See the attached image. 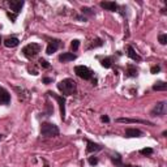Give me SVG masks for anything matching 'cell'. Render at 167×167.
<instances>
[{"label": "cell", "instance_id": "6da1fadb", "mask_svg": "<svg viewBox=\"0 0 167 167\" xmlns=\"http://www.w3.org/2000/svg\"><path fill=\"white\" fill-rule=\"evenodd\" d=\"M57 89L65 97H69V96H73L77 90V85H76V81L72 78H65V80H61V81L57 84Z\"/></svg>", "mask_w": 167, "mask_h": 167}, {"label": "cell", "instance_id": "7a4b0ae2", "mask_svg": "<svg viewBox=\"0 0 167 167\" xmlns=\"http://www.w3.org/2000/svg\"><path fill=\"white\" fill-rule=\"evenodd\" d=\"M41 135L43 137H56L59 136V128L52 123H42L41 125Z\"/></svg>", "mask_w": 167, "mask_h": 167}, {"label": "cell", "instance_id": "3957f363", "mask_svg": "<svg viewBox=\"0 0 167 167\" xmlns=\"http://www.w3.org/2000/svg\"><path fill=\"white\" fill-rule=\"evenodd\" d=\"M22 52L27 59H34L41 52V45L39 43H29L22 48Z\"/></svg>", "mask_w": 167, "mask_h": 167}, {"label": "cell", "instance_id": "277c9868", "mask_svg": "<svg viewBox=\"0 0 167 167\" xmlns=\"http://www.w3.org/2000/svg\"><path fill=\"white\" fill-rule=\"evenodd\" d=\"M75 73L82 80H93V76H94V72L90 71L88 67H85V65L75 67Z\"/></svg>", "mask_w": 167, "mask_h": 167}, {"label": "cell", "instance_id": "5b68a950", "mask_svg": "<svg viewBox=\"0 0 167 167\" xmlns=\"http://www.w3.org/2000/svg\"><path fill=\"white\" fill-rule=\"evenodd\" d=\"M47 94L51 98L56 99L57 103H59V107H60V115H61V120H65V98L63 96H57L54 91H47Z\"/></svg>", "mask_w": 167, "mask_h": 167}, {"label": "cell", "instance_id": "8992f818", "mask_svg": "<svg viewBox=\"0 0 167 167\" xmlns=\"http://www.w3.org/2000/svg\"><path fill=\"white\" fill-rule=\"evenodd\" d=\"M165 114H166V102H165V101H162V102H158L153 107V110L150 111L151 116H165Z\"/></svg>", "mask_w": 167, "mask_h": 167}, {"label": "cell", "instance_id": "52a82bcc", "mask_svg": "<svg viewBox=\"0 0 167 167\" xmlns=\"http://www.w3.org/2000/svg\"><path fill=\"white\" fill-rule=\"evenodd\" d=\"M24 4H25L24 0H9V2H8L9 8L14 12V14H16V16L21 12V9H22Z\"/></svg>", "mask_w": 167, "mask_h": 167}, {"label": "cell", "instance_id": "ba28073f", "mask_svg": "<svg viewBox=\"0 0 167 167\" xmlns=\"http://www.w3.org/2000/svg\"><path fill=\"white\" fill-rule=\"evenodd\" d=\"M60 47V41L59 39H52V41H50L48 42V46L46 48V52L48 55H52L54 52L57 51V48Z\"/></svg>", "mask_w": 167, "mask_h": 167}, {"label": "cell", "instance_id": "9c48e42d", "mask_svg": "<svg viewBox=\"0 0 167 167\" xmlns=\"http://www.w3.org/2000/svg\"><path fill=\"white\" fill-rule=\"evenodd\" d=\"M11 102V94L9 91L0 86V105H8Z\"/></svg>", "mask_w": 167, "mask_h": 167}, {"label": "cell", "instance_id": "30bf717a", "mask_svg": "<svg viewBox=\"0 0 167 167\" xmlns=\"http://www.w3.org/2000/svg\"><path fill=\"white\" fill-rule=\"evenodd\" d=\"M142 136H144V133L140 129H136V128L125 129V137H128V139H130V137H142Z\"/></svg>", "mask_w": 167, "mask_h": 167}, {"label": "cell", "instance_id": "8fae6325", "mask_svg": "<svg viewBox=\"0 0 167 167\" xmlns=\"http://www.w3.org/2000/svg\"><path fill=\"white\" fill-rule=\"evenodd\" d=\"M119 123H141V124H146V125H154L151 121H148V120H140V119H127V118H120L118 119Z\"/></svg>", "mask_w": 167, "mask_h": 167}, {"label": "cell", "instance_id": "7c38bea8", "mask_svg": "<svg viewBox=\"0 0 167 167\" xmlns=\"http://www.w3.org/2000/svg\"><path fill=\"white\" fill-rule=\"evenodd\" d=\"M88 146H86V153H97V151L102 150V146L98 144H94L93 141H88Z\"/></svg>", "mask_w": 167, "mask_h": 167}, {"label": "cell", "instance_id": "4fadbf2b", "mask_svg": "<svg viewBox=\"0 0 167 167\" xmlns=\"http://www.w3.org/2000/svg\"><path fill=\"white\" fill-rule=\"evenodd\" d=\"M102 8L107 9V11H111V12H115L116 9H118V4H116L115 2H102L99 4Z\"/></svg>", "mask_w": 167, "mask_h": 167}, {"label": "cell", "instance_id": "5bb4252c", "mask_svg": "<svg viewBox=\"0 0 167 167\" xmlns=\"http://www.w3.org/2000/svg\"><path fill=\"white\" fill-rule=\"evenodd\" d=\"M76 55L75 54H72V52H64L59 56V60L61 63H68V61H72V60H75L76 59Z\"/></svg>", "mask_w": 167, "mask_h": 167}, {"label": "cell", "instance_id": "9a60e30c", "mask_svg": "<svg viewBox=\"0 0 167 167\" xmlns=\"http://www.w3.org/2000/svg\"><path fill=\"white\" fill-rule=\"evenodd\" d=\"M18 43H20L18 38L12 37V38H7V39L4 41V46H5V47H8V48H13V47L18 46Z\"/></svg>", "mask_w": 167, "mask_h": 167}, {"label": "cell", "instance_id": "2e32d148", "mask_svg": "<svg viewBox=\"0 0 167 167\" xmlns=\"http://www.w3.org/2000/svg\"><path fill=\"white\" fill-rule=\"evenodd\" d=\"M127 51H128V56L130 57L132 60H135V61H141L142 59H141V56L137 54L135 50H133V47H130V46H128V48H127Z\"/></svg>", "mask_w": 167, "mask_h": 167}, {"label": "cell", "instance_id": "e0dca14e", "mask_svg": "<svg viewBox=\"0 0 167 167\" xmlns=\"http://www.w3.org/2000/svg\"><path fill=\"white\" fill-rule=\"evenodd\" d=\"M153 90H155V91H165V90H167V84L163 82V81L155 82L153 85Z\"/></svg>", "mask_w": 167, "mask_h": 167}, {"label": "cell", "instance_id": "ac0fdd59", "mask_svg": "<svg viewBox=\"0 0 167 167\" xmlns=\"http://www.w3.org/2000/svg\"><path fill=\"white\" fill-rule=\"evenodd\" d=\"M137 72H139V71H137V68H136V67H133V65H128V71H127V73H128V76H129V77H136L137 75H139Z\"/></svg>", "mask_w": 167, "mask_h": 167}, {"label": "cell", "instance_id": "d6986e66", "mask_svg": "<svg viewBox=\"0 0 167 167\" xmlns=\"http://www.w3.org/2000/svg\"><path fill=\"white\" fill-rule=\"evenodd\" d=\"M101 64H102L103 68H111L112 65V59L111 57H106V59H103L102 61H101Z\"/></svg>", "mask_w": 167, "mask_h": 167}, {"label": "cell", "instance_id": "ffe728a7", "mask_svg": "<svg viewBox=\"0 0 167 167\" xmlns=\"http://www.w3.org/2000/svg\"><path fill=\"white\" fill-rule=\"evenodd\" d=\"M154 153V150L151 149V148H145V149H141L140 150V154L141 155H151Z\"/></svg>", "mask_w": 167, "mask_h": 167}, {"label": "cell", "instance_id": "44dd1931", "mask_svg": "<svg viewBox=\"0 0 167 167\" xmlns=\"http://www.w3.org/2000/svg\"><path fill=\"white\" fill-rule=\"evenodd\" d=\"M78 47H80V41L78 39L72 41V43H71V50H72V51H77Z\"/></svg>", "mask_w": 167, "mask_h": 167}, {"label": "cell", "instance_id": "7402d4cb", "mask_svg": "<svg viewBox=\"0 0 167 167\" xmlns=\"http://www.w3.org/2000/svg\"><path fill=\"white\" fill-rule=\"evenodd\" d=\"M111 159H112V162L116 165V166H118V167H125L124 165H123V162H121V158L118 155V157H116V158H114V157H111Z\"/></svg>", "mask_w": 167, "mask_h": 167}, {"label": "cell", "instance_id": "603a6c76", "mask_svg": "<svg viewBox=\"0 0 167 167\" xmlns=\"http://www.w3.org/2000/svg\"><path fill=\"white\" fill-rule=\"evenodd\" d=\"M158 41H159L161 45H166V43H167V34H161L158 37Z\"/></svg>", "mask_w": 167, "mask_h": 167}, {"label": "cell", "instance_id": "cb8c5ba5", "mask_svg": "<svg viewBox=\"0 0 167 167\" xmlns=\"http://www.w3.org/2000/svg\"><path fill=\"white\" fill-rule=\"evenodd\" d=\"M38 63H39L41 67H43V68H46V69H48V68H50V64H48L45 59H39V61H38Z\"/></svg>", "mask_w": 167, "mask_h": 167}, {"label": "cell", "instance_id": "d4e9b609", "mask_svg": "<svg viewBox=\"0 0 167 167\" xmlns=\"http://www.w3.org/2000/svg\"><path fill=\"white\" fill-rule=\"evenodd\" d=\"M159 71H161V67H159V65H154V67H151V69H150V72H151V73H158V72Z\"/></svg>", "mask_w": 167, "mask_h": 167}, {"label": "cell", "instance_id": "484cf974", "mask_svg": "<svg viewBox=\"0 0 167 167\" xmlns=\"http://www.w3.org/2000/svg\"><path fill=\"white\" fill-rule=\"evenodd\" d=\"M89 163H90L91 166H96V165L98 163V159H97L96 157H90V158H89Z\"/></svg>", "mask_w": 167, "mask_h": 167}, {"label": "cell", "instance_id": "4316f807", "mask_svg": "<svg viewBox=\"0 0 167 167\" xmlns=\"http://www.w3.org/2000/svg\"><path fill=\"white\" fill-rule=\"evenodd\" d=\"M7 16H8V17L11 18L12 22H14V21H16V18H17L16 14H12V13H9V12H7Z\"/></svg>", "mask_w": 167, "mask_h": 167}, {"label": "cell", "instance_id": "83f0119b", "mask_svg": "<svg viewBox=\"0 0 167 167\" xmlns=\"http://www.w3.org/2000/svg\"><path fill=\"white\" fill-rule=\"evenodd\" d=\"M101 120H102V121H106V123H108V121H110V118H108V116H102V118H101Z\"/></svg>", "mask_w": 167, "mask_h": 167}, {"label": "cell", "instance_id": "f1b7e54d", "mask_svg": "<svg viewBox=\"0 0 167 167\" xmlns=\"http://www.w3.org/2000/svg\"><path fill=\"white\" fill-rule=\"evenodd\" d=\"M43 82H45V84H50V82H52V78L46 77V78H43Z\"/></svg>", "mask_w": 167, "mask_h": 167}, {"label": "cell", "instance_id": "f546056e", "mask_svg": "<svg viewBox=\"0 0 167 167\" xmlns=\"http://www.w3.org/2000/svg\"><path fill=\"white\" fill-rule=\"evenodd\" d=\"M0 140H2V135H0Z\"/></svg>", "mask_w": 167, "mask_h": 167}, {"label": "cell", "instance_id": "4dcf8cb0", "mask_svg": "<svg viewBox=\"0 0 167 167\" xmlns=\"http://www.w3.org/2000/svg\"><path fill=\"white\" fill-rule=\"evenodd\" d=\"M0 42H2V38H0Z\"/></svg>", "mask_w": 167, "mask_h": 167}]
</instances>
